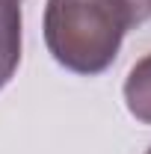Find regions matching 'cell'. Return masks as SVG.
Here are the masks:
<instances>
[{
  "label": "cell",
  "mask_w": 151,
  "mask_h": 154,
  "mask_svg": "<svg viewBox=\"0 0 151 154\" xmlns=\"http://www.w3.org/2000/svg\"><path fill=\"white\" fill-rule=\"evenodd\" d=\"M145 154H151V148H148V151H145Z\"/></svg>",
  "instance_id": "cell-5"
},
{
  "label": "cell",
  "mask_w": 151,
  "mask_h": 154,
  "mask_svg": "<svg viewBox=\"0 0 151 154\" xmlns=\"http://www.w3.org/2000/svg\"><path fill=\"white\" fill-rule=\"evenodd\" d=\"M125 104L136 122L151 125V54L131 68L125 80Z\"/></svg>",
  "instance_id": "cell-3"
},
{
  "label": "cell",
  "mask_w": 151,
  "mask_h": 154,
  "mask_svg": "<svg viewBox=\"0 0 151 154\" xmlns=\"http://www.w3.org/2000/svg\"><path fill=\"white\" fill-rule=\"evenodd\" d=\"M21 0H0V89L21 62Z\"/></svg>",
  "instance_id": "cell-2"
},
{
  "label": "cell",
  "mask_w": 151,
  "mask_h": 154,
  "mask_svg": "<svg viewBox=\"0 0 151 154\" xmlns=\"http://www.w3.org/2000/svg\"><path fill=\"white\" fill-rule=\"evenodd\" d=\"M133 27L122 0H48L45 45L62 68L83 77L107 71Z\"/></svg>",
  "instance_id": "cell-1"
},
{
  "label": "cell",
  "mask_w": 151,
  "mask_h": 154,
  "mask_svg": "<svg viewBox=\"0 0 151 154\" xmlns=\"http://www.w3.org/2000/svg\"><path fill=\"white\" fill-rule=\"evenodd\" d=\"M122 3L128 6V15L133 24H142L151 18V0H122Z\"/></svg>",
  "instance_id": "cell-4"
}]
</instances>
